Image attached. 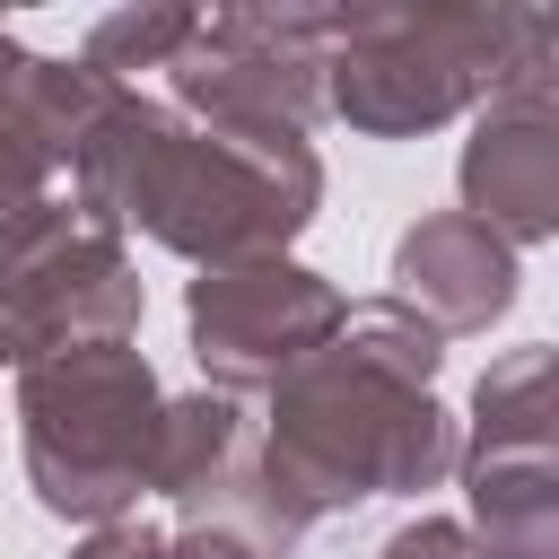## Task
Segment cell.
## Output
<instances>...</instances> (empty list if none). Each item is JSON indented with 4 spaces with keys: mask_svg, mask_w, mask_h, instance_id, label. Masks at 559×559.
Segmentation results:
<instances>
[{
    "mask_svg": "<svg viewBox=\"0 0 559 559\" xmlns=\"http://www.w3.org/2000/svg\"><path fill=\"white\" fill-rule=\"evenodd\" d=\"M140 262L70 192H44L0 227V367H44L87 341H131Z\"/></svg>",
    "mask_w": 559,
    "mask_h": 559,
    "instance_id": "obj_5",
    "label": "cell"
},
{
    "mask_svg": "<svg viewBox=\"0 0 559 559\" xmlns=\"http://www.w3.org/2000/svg\"><path fill=\"white\" fill-rule=\"evenodd\" d=\"M175 114L210 131H314L323 114V9L262 0V9H210L192 44L166 61Z\"/></svg>",
    "mask_w": 559,
    "mask_h": 559,
    "instance_id": "obj_7",
    "label": "cell"
},
{
    "mask_svg": "<svg viewBox=\"0 0 559 559\" xmlns=\"http://www.w3.org/2000/svg\"><path fill=\"white\" fill-rule=\"evenodd\" d=\"M157 559H262V550L245 533H227V524H183V533H166Z\"/></svg>",
    "mask_w": 559,
    "mask_h": 559,
    "instance_id": "obj_16",
    "label": "cell"
},
{
    "mask_svg": "<svg viewBox=\"0 0 559 559\" xmlns=\"http://www.w3.org/2000/svg\"><path fill=\"white\" fill-rule=\"evenodd\" d=\"M114 96H122V87L96 79L87 61L17 52V61L0 70V227L52 192V175L87 148V131L105 122Z\"/></svg>",
    "mask_w": 559,
    "mask_h": 559,
    "instance_id": "obj_10",
    "label": "cell"
},
{
    "mask_svg": "<svg viewBox=\"0 0 559 559\" xmlns=\"http://www.w3.org/2000/svg\"><path fill=\"white\" fill-rule=\"evenodd\" d=\"M349 297L288 262V253H262V262H218L192 280L183 297V332H192V358L210 376V393H271L288 367H306L332 332H341Z\"/></svg>",
    "mask_w": 559,
    "mask_h": 559,
    "instance_id": "obj_8",
    "label": "cell"
},
{
    "mask_svg": "<svg viewBox=\"0 0 559 559\" xmlns=\"http://www.w3.org/2000/svg\"><path fill=\"white\" fill-rule=\"evenodd\" d=\"M454 183H463V218H480L498 245L559 236V105H550V61L515 70L480 105Z\"/></svg>",
    "mask_w": 559,
    "mask_h": 559,
    "instance_id": "obj_9",
    "label": "cell"
},
{
    "mask_svg": "<svg viewBox=\"0 0 559 559\" xmlns=\"http://www.w3.org/2000/svg\"><path fill=\"white\" fill-rule=\"evenodd\" d=\"M245 445H253V437H245V411H236L227 393H210V384H201V393H183V402H166V411H157L148 489L183 507V498H201V489H210Z\"/></svg>",
    "mask_w": 559,
    "mask_h": 559,
    "instance_id": "obj_12",
    "label": "cell"
},
{
    "mask_svg": "<svg viewBox=\"0 0 559 559\" xmlns=\"http://www.w3.org/2000/svg\"><path fill=\"white\" fill-rule=\"evenodd\" d=\"M559 17L515 0H349L323 9V114L367 140H419L550 61Z\"/></svg>",
    "mask_w": 559,
    "mask_h": 559,
    "instance_id": "obj_3",
    "label": "cell"
},
{
    "mask_svg": "<svg viewBox=\"0 0 559 559\" xmlns=\"http://www.w3.org/2000/svg\"><path fill=\"white\" fill-rule=\"evenodd\" d=\"M70 201L114 236L140 227L148 245L218 271L288 253L323 210V157L297 131H210L175 105L122 87L87 148L70 157Z\"/></svg>",
    "mask_w": 559,
    "mask_h": 559,
    "instance_id": "obj_2",
    "label": "cell"
},
{
    "mask_svg": "<svg viewBox=\"0 0 559 559\" xmlns=\"http://www.w3.org/2000/svg\"><path fill=\"white\" fill-rule=\"evenodd\" d=\"M192 26H201V9H114V17H96L87 26V70L96 79H131V70H166L183 44H192Z\"/></svg>",
    "mask_w": 559,
    "mask_h": 559,
    "instance_id": "obj_13",
    "label": "cell"
},
{
    "mask_svg": "<svg viewBox=\"0 0 559 559\" xmlns=\"http://www.w3.org/2000/svg\"><path fill=\"white\" fill-rule=\"evenodd\" d=\"M157 550H166V533H157L148 515H114V524H96L70 559H157Z\"/></svg>",
    "mask_w": 559,
    "mask_h": 559,
    "instance_id": "obj_15",
    "label": "cell"
},
{
    "mask_svg": "<svg viewBox=\"0 0 559 559\" xmlns=\"http://www.w3.org/2000/svg\"><path fill=\"white\" fill-rule=\"evenodd\" d=\"M157 367L131 341H87L17 376V445L44 515L114 524L148 498V445H157Z\"/></svg>",
    "mask_w": 559,
    "mask_h": 559,
    "instance_id": "obj_4",
    "label": "cell"
},
{
    "mask_svg": "<svg viewBox=\"0 0 559 559\" xmlns=\"http://www.w3.org/2000/svg\"><path fill=\"white\" fill-rule=\"evenodd\" d=\"M376 559H480V550H472V533L454 515H411L402 533L376 542Z\"/></svg>",
    "mask_w": 559,
    "mask_h": 559,
    "instance_id": "obj_14",
    "label": "cell"
},
{
    "mask_svg": "<svg viewBox=\"0 0 559 559\" xmlns=\"http://www.w3.org/2000/svg\"><path fill=\"white\" fill-rule=\"evenodd\" d=\"M445 341L393 306L367 297L341 314V332L271 384V419L253 445L262 498L306 533L358 498H419L454 472L463 437L437 402Z\"/></svg>",
    "mask_w": 559,
    "mask_h": 559,
    "instance_id": "obj_1",
    "label": "cell"
},
{
    "mask_svg": "<svg viewBox=\"0 0 559 559\" xmlns=\"http://www.w3.org/2000/svg\"><path fill=\"white\" fill-rule=\"evenodd\" d=\"M550 376L559 358L507 349L480 384H472V445L454 454V472L472 480V550L480 559H559V454H550Z\"/></svg>",
    "mask_w": 559,
    "mask_h": 559,
    "instance_id": "obj_6",
    "label": "cell"
},
{
    "mask_svg": "<svg viewBox=\"0 0 559 559\" xmlns=\"http://www.w3.org/2000/svg\"><path fill=\"white\" fill-rule=\"evenodd\" d=\"M515 245H498L480 218L463 210H428L402 227L393 245V306H411L437 341L454 332H489L507 306H515Z\"/></svg>",
    "mask_w": 559,
    "mask_h": 559,
    "instance_id": "obj_11",
    "label": "cell"
},
{
    "mask_svg": "<svg viewBox=\"0 0 559 559\" xmlns=\"http://www.w3.org/2000/svg\"><path fill=\"white\" fill-rule=\"evenodd\" d=\"M17 52H26V44H17V35H9V17H0V70H9Z\"/></svg>",
    "mask_w": 559,
    "mask_h": 559,
    "instance_id": "obj_17",
    "label": "cell"
}]
</instances>
